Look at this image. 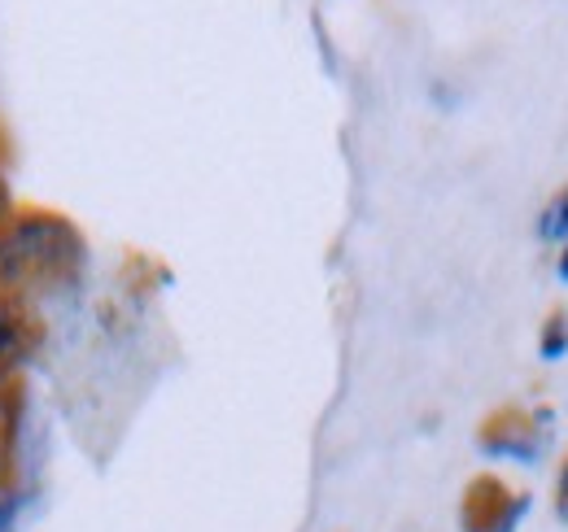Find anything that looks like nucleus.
Segmentation results:
<instances>
[{
	"instance_id": "obj_3",
	"label": "nucleus",
	"mask_w": 568,
	"mask_h": 532,
	"mask_svg": "<svg viewBox=\"0 0 568 532\" xmlns=\"http://www.w3.org/2000/svg\"><path fill=\"white\" fill-rule=\"evenodd\" d=\"M40 319L27 310V306H18V301H0V376H9V371H18L36 349H40Z\"/></svg>"
},
{
	"instance_id": "obj_6",
	"label": "nucleus",
	"mask_w": 568,
	"mask_h": 532,
	"mask_svg": "<svg viewBox=\"0 0 568 532\" xmlns=\"http://www.w3.org/2000/svg\"><path fill=\"white\" fill-rule=\"evenodd\" d=\"M9 209H13V197H9V184L0 180V223L9 218Z\"/></svg>"
},
{
	"instance_id": "obj_2",
	"label": "nucleus",
	"mask_w": 568,
	"mask_h": 532,
	"mask_svg": "<svg viewBox=\"0 0 568 532\" xmlns=\"http://www.w3.org/2000/svg\"><path fill=\"white\" fill-rule=\"evenodd\" d=\"M516 511H520L516 493H507L495 475H481V480L468 489L464 524H468V532H503V529H511Z\"/></svg>"
},
{
	"instance_id": "obj_1",
	"label": "nucleus",
	"mask_w": 568,
	"mask_h": 532,
	"mask_svg": "<svg viewBox=\"0 0 568 532\" xmlns=\"http://www.w3.org/2000/svg\"><path fill=\"white\" fill-rule=\"evenodd\" d=\"M83 266V236L71 218L22 209L0 223V301L71 284Z\"/></svg>"
},
{
	"instance_id": "obj_7",
	"label": "nucleus",
	"mask_w": 568,
	"mask_h": 532,
	"mask_svg": "<svg viewBox=\"0 0 568 532\" xmlns=\"http://www.w3.org/2000/svg\"><path fill=\"white\" fill-rule=\"evenodd\" d=\"M560 270H565V275H568V258H565V266H560Z\"/></svg>"
},
{
	"instance_id": "obj_5",
	"label": "nucleus",
	"mask_w": 568,
	"mask_h": 532,
	"mask_svg": "<svg viewBox=\"0 0 568 532\" xmlns=\"http://www.w3.org/2000/svg\"><path fill=\"white\" fill-rule=\"evenodd\" d=\"M556 489H560V511L568 515V459H565V467H560V484H556Z\"/></svg>"
},
{
	"instance_id": "obj_4",
	"label": "nucleus",
	"mask_w": 568,
	"mask_h": 532,
	"mask_svg": "<svg viewBox=\"0 0 568 532\" xmlns=\"http://www.w3.org/2000/svg\"><path fill=\"white\" fill-rule=\"evenodd\" d=\"M542 232H547V236H568V188L556 201H551V209H547V223H542Z\"/></svg>"
}]
</instances>
